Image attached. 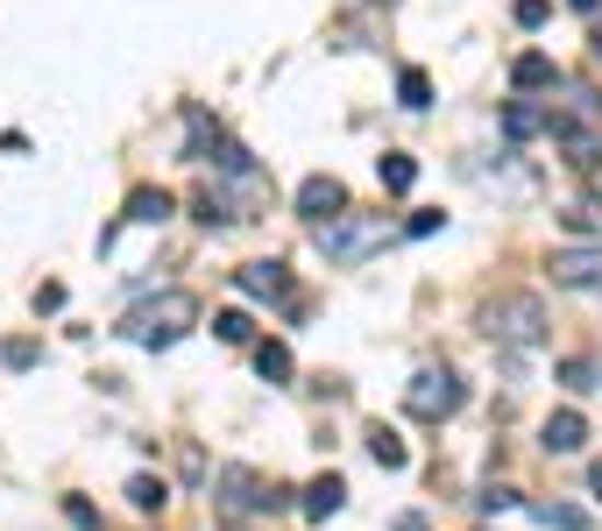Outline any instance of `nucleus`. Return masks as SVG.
<instances>
[{"mask_svg":"<svg viewBox=\"0 0 602 531\" xmlns=\"http://www.w3.org/2000/svg\"><path fill=\"white\" fill-rule=\"evenodd\" d=\"M192 326H199V298H192V291H163V298H149V305H135L128 319H120V340L171 347V340H185Z\"/></svg>","mask_w":602,"mask_h":531,"instance_id":"obj_1","label":"nucleus"},{"mask_svg":"<svg viewBox=\"0 0 602 531\" xmlns=\"http://www.w3.org/2000/svg\"><path fill=\"white\" fill-rule=\"evenodd\" d=\"M482 333L503 347H539V333H546V305H539L532 291H510L496 298V305H482Z\"/></svg>","mask_w":602,"mask_h":531,"instance_id":"obj_2","label":"nucleus"},{"mask_svg":"<svg viewBox=\"0 0 602 531\" xmlns=\"http://www.w3.org/2000/svg\"><path fill=\"white\" fill-rule=\"evenodd\" d=\"M213 489H220V510H228V518H269V510H283V504H291V489L263 482L255 467H220V475H213Z\"/></svg>","mask_w":602,"mask_h":531,"instance_id":"obj_3","label":"nucleus"},{"mask_svg":"<svg viewBox=\"0 0 602 531\" xmlns=\"http://www.w3.org/2000/svg\"><path fill=\"white\" fill-rule=\"evenodd\" d=\"M312 234H320V249L334 255V263H361L369 249H383V241H390V227H383V212H340V220L312 227Z\"/></svg>","mask_w":602,"mask_h":531,"instance_id":"obj_4","label":"nucleus"},{"mask_svg":"<svg viewBox=\"0 0 602 531\" xmlns=\"http://www.w3.org/2000/svg\"><path fill=\"white\" fill-rule=\"evenodd\" d=\"M404 412L426 418V425L454 418V412H461V376H454V369H418L412 383H404Z\"/></svg>","mask_w":602,"mask_h":531,"instance_id":"obj_5","label":"nucleus"},{"mask_svg":"<svg viewBox=\"0 0 602 531\" xmlns=\"http://www.w3.org/2000/svg\"><path fill=\"white\" fill-rule=\"evenodd\" d=\"M553 284L567 291H602V249H553Z\"/></svg>","mask_w":602,"mask_h":531,"instance_id":"obj_6","label":"nucleus"},{"mask_svg":"<svg viewBox=\"0 0 602 531\" xmlns=\"http://www.w3.org/2000/svg\"><path fill=\"white\" fill-rule=\"evenodd\" d=\"M298 212H305L312 227L340 220V212H348V185H340V177H305V185H298Z\"/></svg>","mask_w":602,"mask_h":531,"instance_id":"obj_7","label":"nucleus"},{"mask_svg":"<svg viewBox=\"0 0 602 531\" xmlns=\"http://www.w3.org/2000/svg\"><path fill=\"white\" fill-rule=\"evenodd\" d=\"M539 447H546V453H581V447H589V418H581V412H553L546 432H539Z\"/></svg>","mask_w":602,"mask_h":531,"instance_id":"obj_8","label":"nucleus"},{"mask_svg":"<svg viewBox=\"0 0 602 531\" xmlns=\"http://www.w3.org/2000/svg\"><path fill=\"white\" fill-rule=\"evenodd\" d=\"M340 504H348V482H340V475H320V482H305V496H298V510H305L312 524H326Z\"/></svg>","mask_w":602,"mask_h":531,"instance_id":"obj_9","label":"nucleus"},{"mask_svg":"<svg viewBox=\"0 0 602 531\" xmlns=\"http://www.w3.org/2000/svg\"><path fill=\"white\" fill-rule=\"evenodd\" d=\"M234 284L248 298H291V269L283 263H248V269H234Z\"/></svg>","mask_w":602,"mask_h":531,"instance_id":"obj_10","label":"nucleus"},{"mask_svg":"<svg viewBox=\"0 0 602 531\" xmlns=\"http://www.w3.org/2000/svg\"><path fill=\"white\" fill-rule=\"evenodd\" d=\"M510 85H518V93H546V85H560V65H553L546 50H524L518 65H510Z\"/></svg>","mask_w":602,"mask_h":531,"instance_id":"obj_11","label":"nucleus"},{"mask_svg":"<svg viewBox=\"0 0 602 531\" xmlns=\"http://www.w3.org/2000/svg\"><path fill=\"white\" fill-rule=\"evenodd\" d=\"M171 192H163V185H142V192H128V220L135 227H157V220H171Z\"/></svg>","mask_w":602,"mask_h":531,"instance_id":"obj_12","label":"nucleus"},{"mask_svg":"<svg viewBox=\"0 0 602 531\" xmlns=\"http://www.w3.org/2000/svg\"><path fill=\"white\" fill-rule=\"evenodd\" d=\"M546 128H553V120L539 114L532 100H510L503 106V135H510V142H532V135H546Z\"/></svg>","mask_w":602,"mask_h":531,"instance_id":"obj_13","label":"nucleus"},{"mask_svg":"<svg viewBox=\"0 0 602 531\" xmlns=\"http://www.w3.org/2000/svg\"><path fill=\"white\" fill-rule=\"evenodd\" d=\"M369 461H375V467H390V475H397V467L412 461V453H404V439L390 432V425H369Z\"/></svg>","mask_w":602,"mask_h":531,"instance_id":"obj_14","label":"nucleus"},{"mask_svg":"<svg viewBox=\"0 0 602 531\" xmlns=\"http://www.w3.org/2000/svg\"><path fill=\"white\" fill-rule=\"evenodd\" d=\"M255 369H263V383H291V347L263 340V347H255Z\"/></svg>","mask_w":602,"mask_h":531,"instance_id":"obj_15","label":"nucleus"},{"mask_svg":"<svg viewBox=\"0 0 602 531\" xmlns=\"http://www.w3.org/2000/svg\"><path fill=\"white\" fill-rule=\"evenodd\" d=\"M532 518L546 531H589V510H575V504H532Z\"/></svg>","mask_w":602,"mask_h":531,"instance_id":"obj_16","label":"nucleus"},{"mask_svg":"<svg viewBox=\"0 0 602 531\" xmlns=\"http://www.w3.org/2000/svg\"><path fill=\"white\" fill-rule=\"evenodd\" d=\"M560 227H567V234H581V241H595L602 234V206L595 199H575V206L560 212Z\"/></svg>","mask_w":602,"mask_h":531,"instance_id":"obj_17","label":"nucleus"},{"mask_svg":"<svg viewBox=\"0 0 602 531\" xmlns=\"http://www.w3.org/2000/svg\"><path fill=\"white\" fill-rule=\"evenodd\" d=\"M185 128H192V157H199V163H213V149H220V128L206 120V106H192V114H185Z\"/></svg>","mask_w":602,"mask_h":531,"instance_id":"obj_18","label":"nucleus"},{"mask_svg":"<svg viewBox=\"0 0 602 531\" xmlns=\"http://www.w3.org/2000/svg\"><path fill=\"white\" fill-rule=\"evenodd\" d=\"M128 504H135V510H142V518H157V510H163V504H171V489H163V482H157V475H135V482H128Z\"/></svg>","mask_w":602,"mask_h":531,"instance_id":"obj_19","label":"nucleus"},{"mask_svg":"<svg viewBox=\"0 0 602 531\" xmlns=\"http://www.w3.org/2000/svg\"><path fill=\"white\" fill-rule=\"evenodd\" d=\"M375 171H383V192H412L418 185V163L412 157H383Z\"/></svg>","mask_w":602,"mask_h":531,"instance_id":"obj_20","label":"nucleus"},{"mask_svg":"<svg viewBox=\"0 0 602 531\" xmlns=\"http://www.w3.org/2000/svg\"><path fill=\"white\" fill-rule=\"evenodd\" d=\"M397 100H404V106H432V79H426L418 65H412V71H397Z\"/></svg>","mask_w":602,"mask_h":531,"instance_id":"obj_21","label":"nucleus"},{"mask_svg":"<svg viewBox=\"0 0 602 531\" xmlns=\"http://www.w3.org/2000/svg\"><path fill=\"white\" fill-rule=\"evenodd\" d=\"M595 376H602V369H595L589 355H567V361H560V383H567V390H595Z\"/></svg>","mask_w":602,"mask_h":531,"instance_id":"obj_22","label":"nucleus"},{"mask_svg":"<svg viewBox=\"0 0 602 531\" xmlns=\"http://www.w3.org/2000/svg\"><path fill=\"white\" fill-rule=\"evenodd\" d=\"M213 333L228 347H241V340H248V312H213Z\"/></svg>","mask_w":602,"mask_h":531,"instance_id":"obj_23","label":"nucleus"},{"mask_svg":"<svg viewBox=\"0 0 602 531\" xmlns=\"http://www.w3.org/2000/svg\"><path fill=\"white\" fill-rule=\"evenodd\" d=\"M447 227V212H412V220H404V234H440Z\"/></svg>","mask_w":602,"mask_h":531,"instance_id":"obj_24","label":"nucleus"},{"mask_svg":"<svg viewBox=\"0 0 602 531\" xmlns=\"http://www.w3.org/2000/svg\"><path fill=\"white\" fill-rule=\"evenodd\" d=\"M510 14H518L524 28H539V22H546V0H518V8H510Z\"/></svg>","mask_w":602,"mask_h":531,"instance_id":"obj_25","label":"nucleus"},{"mask_svg":"<svg viewBox=\"0 0 602 531\" xmlns=\"http://www.w3.org/2000/svg\"><path fill=\"white\" fill-rule=\"evenodd\" d=\"M36 361V340H8V369H28Z\"/></svg>","mask_w":602,"mask_h":531,"instance_id":"obj_26","label":"nucleus"},{"mask_svg":"<svg viewBox=\"0 0 602 531\" xmlns=\"http://www.w3.org/2000/svg\"><path fill=\"white\" fill-rule=\"evenodd\" d=\"M397 531H432V524L426 518H397Z\"/></svg>","mask_w":602,"mask_h":531,"instance_id":"obj_27","label":"nucleus"},{"mask_svg":"<svg viewBox=\"0 0 602 531\" xmlns=\"http://www.w3.org/2000/svg\"><path fill=\"white\" fill-rule=\"evenodd\" d=\"M567 8H581V14H602V0H567Z\"/></svg>","mask_w":602,"mask_h":531,"instance_id":"obj_28","label":"nucleus"},{"mask_svg":"<svg viewBox=\"0 0 602 531\" xmlns=\"http://www.w3.org/2000/svg\"><path fill=\"white\" fill-rule=\"evenodd\" d=\"M589 50H595V57H602V14H595V36H589Z\"/></svg>","mask_w":602,"mask_h":531,"instance_id":"obj_29","label":"nucleus"},{"mask_svg":"<svg viewBox=\"0 0 602 531\" xmlns=\"http://www.w3.org/2000/svg\"><path fill=\"white\" fill-rule=\"evenodd\" d=\"M589 489H595V496H602V461H595V475H589Z\"/></svg>","mask_w":602,"mask_h":531,"instance_id":"obj_30","label":"nucleus"},{"mask_svg":"<svg viewBox=\"0 0 602 531\" xmlns=\"http://www.w3.org/2000/svg\"><path fill=\"white\" fill-rule=\"evenodd\" d=\"M383 8H397V0H383Z\"/></svg>","mask_w":602,"mask_h":531,"instance_id":"obj_31","label":"nucleus"}]
</instances>
